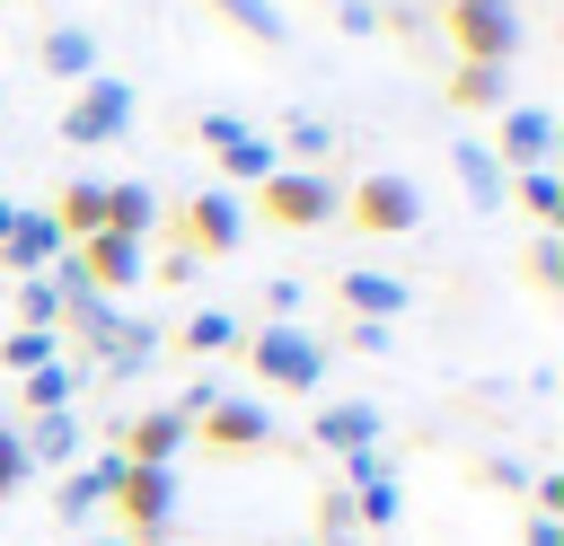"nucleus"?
<instances>
[{
    "label": "nucleus",
    "mask_w": 564,
    "mask_h": 546,
    "mask_svg": "<svg viewBox=\"0 0 564 546\" xmlns=\"http://www.w3.org/2000/svg\"><path fill=\"white\" fill-rule=\"evenodd\" d=\"M238 352H247V370H256L264 387H291V396L326 387V343H317L308 326H256Z\"/></svg>",
    "instance_id": "f257e3e1"
},
{
    "label": "nucleus",
    "mask_w": 564,
    "mask_h": 546,
    "mask_svg": "<svg viewBox=\"0 0 564 546\" xmlns=\"http://www.w3.org/2000/svg\"><path fill=\"white\" fill-rule=\"evenodd\" d=\"M256 194H264V220H282V229H326V220H344V185H335L326 167H273Z\"/></svg>",
    "instance_id": "f03ea898"
},
{
    "label": "nucleus",
    "mask_w": 564,
    "mask_h": 546,
    "mask_svg": "<svg viewBox=\"0 0 564 546\" xmlns=\"http://www.w3.org/2000/svg\"><path fill=\"white\" fill-rule=\"evenodd\" d=\"M344 211H352V229H370V238H405V229H423V194H414V176H397V167L352 176Z\"/></svg>",
    "instance_id": "7ed1b4c3"
},
{
    "label": "nucleus",
    "mask_w": 564,
    "mask_h": 546,
    "mask_svg": "<svg viewBox=\"0 0 564 546\" xmlns=\"http://www.w3.org/2000/svg\"><path fill=\"white\" fill-rule=\"evenodd\" d=\"M115 511H123V546H159L167 520H176V467H132V458H123Z\"/></svg>",
    "instance_id": "20e7f679"
},
{
    "label": "nucleus",
    "mask_w": 564,
    "mask_h": 546,
    "mask_svg": "<svg viewBox=\"0 0 564 546\" xmlns=\"http://www.w3.org/2000/svg\"><path fill=\"white\" fill-rule=\"evenodd\" d=\"M194 440H203V449H220V458H247V449H273V440H282V423H273L256 396H229V387H220V396L194 414Z\"/></svg>",
    "instance_id": "39448f33"
},
{
    "label": "nucleus",
    "mask_w": 564,
    "mask_h": 546,
    "mask_svg": "<svg viewBox=\"0 0 564 546\" xmlns=\"http://www.w3.org/2000/svg\"><path fill=\"white\" fill-rule=\"evenodd\" d=\"M449 35L467 62H502L520 53V0H449Z\"/></svg>",
    "instance_id": "423d86ee"
},
{
    "label": "nucleus",
    "mask_w": 564,
    "mask_h": 546,
    "mask_svg": "<svg viewBox=\"0 0 564 546\" xmlns=\"http://www.w3.org/2000/svg\"><path fill=\"white\" fill-rule=\"evenodd\" d=\"M194 132H203V150L220 159V176H229V185H264V176L282 167V150H273L256 123H238V114H203Z\"/></svg>",
    "instance_id": "0eeeda50"
},
{
    "label": "nucleus",
    "mask_w": 564,
    "mask_h": 546,
    "mask_svg": "<svg viewBox=\"0 0 564 546\" xmlns=\"http://www.w3.org/2000/svg\"><path fill=\"white\" fill-rule=\"evenodd\" d=\"M238 247H247V203L229 185L185 194V255H238Z\"/></svg>",
    "instance_id": "6e6552de"
},
{
    "label": "nucleus",
    "mask_w": 564,
    "mask_h": 546,
    "mask_svg": "<svg viewBox=\"0 0 564 546\" xmlns=\"http://www.w3.org/2000/svg\"><path fill=\"white\" fill-rule=\"evenodd\" d=\"M132 123V79H88L79 97H70V114H62V141L70 150H97V141H115Z\"/></svg>",
    "instance_id": "1a4fd4ad"
},
{
    "label": "nucleus",
    "mask_w": 564,
    "mask_h": 546,
    "mask_svg": "<svg viewBox=\"0 0 564 546\" xmlns=\"http://www.w3.org/2000/svg\"><path fill=\"white\" fill-rule=\"evenodd\" d=\"M194 440V423L176 414V405H141V414H123L115 423V449L132 458V467H176V449Z\"/></svg>",
    "instance_id": "9d476101"
},
{
    "label": "nucleus",
    "mask_w": 564,
    "mask_h": 546,
    "mask_svg": "<svg viewBox=\"0 0 564 546\" xmlns=\"http://www.w3.org/2000/svg\"><path fill=\"white\" fill-rule=\"evenodd\" d=\"M115 484H123V449H97V458L62 467V484H53V511H62V528L97 520V502H115Z\"/></svg>",
    "instance_id": "9b49d317"
},
{
    "label": "nucleus",
    "mask_w": 564,
    "mask_h": 546,
    "mask_svg": "<svg viewBox=\"0 0 564 546\" xmlns=\"http://www.w3.org/2000/svg\"><path fill=\"white\" fill-rule=\"evenodd\" d=\"M494 159H502V176L546 167V159H555V114H546V106H502V123H494Z\"/></svg>",
    "instance_id": "f8f14e48"
},
{
    "label": "nucleus",
    "mask_w": 564,
    "mask_h": 546,
    "mask_svg": "<svg viewBox=\"0 0 564 546\" xmlns=\"http://www.w3.org/2000/svg\"><path fill=\"white\" fill-rule=\"evenodd\" d=\"M70 264L88 273V291H132L150 255H141V238H123V229H97V238H79V247H70Z\"/></svg>",
    "instance_id": "ddd939ff"
},
{
    "label": "nucleus",
    "mask_w": 564,
    "mask_h": 546,
    "mask_svg": "<svg viewBox=\"0 0 564 546\" xmlns=\"http://www.w3.org/2000/svg\"><path fill=\"white\" fill-rule=\"evenodd\" d=\"M344 317H370V326H388V317H405L414 308V282H397V273H379V264H344Z\"/></svg>",
    "instance_id": "4468645a"
},
{
    "label": "nucleus",
    "mask_w": 564,
    "mask_h": 546,
    "mask_svg": "<svg viewBox=\"0 0 564 546\" xmlns=\"http://www.w3.org/2000/svg\"><path fill=\"white\" fill-rule=\"evenodd\" d=\"M53 255H62L53 211H18V220H9V238H0V273H18V282H26V273H44Z\"/></svg>",
    "instance_id": "2eb2a0df"
},
{
    "label": "nucleus",
    "mask_w": 564,
    "mask_h": 546,
    "mask_svg": "<svg viewBox=\"0 0 564 546\" xmlns=\"http://www.w3.org/2000/svg\"><path fill=\"white\" fill-rule=\"evenodd\" d=\"M317 449H335V458H352V449H379V405L370 396H344V405H317Z\"/></svg>",
    "instance_id": "dca6fc26"
},
{
    "label": "nucleus",
    "mask_w": 564,
    "mask_h": 546,
    "mask_svg": "<svg viewBox=\"0 0 564 546\" xmlns=\"http://www.w3.org/2000/svg\"><path fill=\"white\" fill-rule=\"evenodd\" d=\"M18 440H26V467H79V449H88V432H79L70 405H62V414H35Z\"/></svg>",
    "instance_id": "f3484780"
},
{
    "label": "nucleus",
    "mask_w": 564,
    "mask_h": 546,
    "mask_svg": "<svg viewBox=\"0 0 564 546\" xmlns=\"http://www.w3.org/2000/svg\"><path fill=\"white\" fill-rule=\"evenodd\" d=\"M449 167H458V185H467V203H476V211H502V203H511V176H502V159H494L485 141H458V150H449Z\"/></svg>",
    "instance_id": "a211bd4d"
},
{
    "label": "nucleus",
    "mask_w": 564,
    "mask_h": 546,
    "mask_svg": "<svg viewBox=\"0 0 564 546\" xmlns=\"http://www.w3.org/2000/svg\"><path fill=\"white\" fill-rule=\"evenodd\" d=\"M53 229H62V247L97 238V229H106V185H97V176H70V185L53 194Z\"/></svg>",
    "instance_id": "6ab92c4d"
},
{
    "label": "nucleus",
    "mask_w": 564,
    "mask_h": 546,
    "mask_svg": "<svg viewBox=\"0 0 564 546\" xmlns=\"http://www.w3.org/2000/svg\"><path fill=\"white\" fill-rule=\"evenodd\" d=\"M449 106L502 114V106H511V70H502V62H458V70H449Z\"/></svg>",
    "instance_id": "aec40b11"
},
{
    "label": "nucleus",
    "mask_w": 564,
    "mask_h": 546,
    "mask_svg": "<svg viewBox=\"0 0 564 546\" xmlns=\"http://www.w3.org/2000/svg\"><path fill=\"white\" fill-rule=\"evenodd\" d=\"M150 361H159V326H150V317H123V326H115V343L97 352V370H106V379H141Z\"/></svg>",
    "instance_id": "412c9836"
},
{
    "label": "nucleus",
    "mask_w": 564,
    "mask_h": 546,
    "mask_svg": "<svg viewBox=\"0 0 564 546\" xmlns=\"http://www.w3.org/2000/svg\"><path fill=\"white\" fill-rule=\"evenodd\" d=\"M44 70L53 79H97V35L88 26H44Z\"/></svg>",
    "instance_id": "4be33fe9"
},
{
    "label": "nucleus",
    "mask_w": 564,
    "mask_h": 546,
    "mask_svg": "<svg viewBox=\"0 0 564 546\" xmlns=\"http://www.w3.org/2000/svg\"><path fill=\"white\" fill-rule=\"evenodd\" d=\"M79 387H88V361H44V370H26V414H62Z\"/></svg>",
    "instance_id": "5701e85b"
},
{
    "label": "nucleus",
    "mask_w": 564,
    "mask_h": 546,
    "mask_svg": "<svg viewBox=\"0 0 564 546\" xmlns=\"http://www.w3.org/2000/svg\"><path fill=\"white\" fill-rule=\"evenodd\" d=\"M106 229H123V238L150 247V229H159V194H150V185H106Z\"/></svg>",
    "instance_id": "b1692460"
},
{
    "label": "nucleus",
    "mask_w": 564,
    "mask_h": 546,
    "mask_svg": "<svg viewBox=\"0 0 564 546\" xmlns=\"http://www.w3.org/2000/svg\"><path fill=\"white\" fill-rule=\"evenodd\" d=\"M212 18H229L238 35H256V44H291V18L273 9V0H203Z\"/></svg>",
    "instance_id": "393cba45"
},
{
    "label": "nucleus",
    "mask_w": 564,
    "mask_h": 546,
    "mask_svg": "<svg viewBox=\"0 0 564 546\" xmlns=\"http://www.w3.org/2000/svg\"><path fill=\"white\" fill-rule=\"evenodd\" d=\"M511 203H520L538 229H555V220H564V185H555V167H520V176H511Z\"/></svg>",
    "instance_id": "a878e982"
},
{
    "label": "nucleus",
    "mask_w": 564,
    "mask_h": 546,
    "mask_svg": "<svg viewBox=\"0 0 564 546\" xmlns=\"http://www.w3.org/2000/svg\"><path fill=\"white\" fill-rule=\"evenodd\" d=\"M176 343H185V352H203V361H212V352H238V343H247V326H238V317H229V308H194V317H185V335H176Z\"/></svg>",
    "instance_id": "bb28decb"
},
{
    "label": "nucleus",
    "mask_w": 564,
    "mask_h": 546,
    "mask_svg": "<svg viewBox=\"0 0 564 546\" xmlns=\"http://www.w3.org/2000/svg\"><path fill=\"white\" fill-rule=\"evenodd\" d=\"M273 150H291L300 167H326V150H335V132L317 123V114H282V141Z\"/></svg>",
    "instance_id": "cd10ccee"
},
{
    "label": "nucleus",
    "mask_w": 564,
    "mask_h": 546,
    "mask_svg": "<svg viewBox=\"0 0 564 546\" xmlns=\"http://www.w3.org/2000/svg\"><path fill=\"white\" fill-rule=\"evenodd\" d=\"M18 326L62 335V291H53V273H26V282H18Z\"/></svg>",
    "instance_id": "c85d7f7f"
},
{
    "label": "nucleus",
    "mask_w": 564,
    "mask_h": 546,
    "mask_svg": "<svg viewBox=\"0 0 564 546\" xmlns=\"http://www.w3.org/2000/svg\"><path fill=\"white\" fill-rule=\"evenodd\" d=\"M0 361L26 379V370H44V361H62V335H44V326H18V335H0Z\"/></svg>",
    "instance_id": "c756f323"
},
{
    "label": "nucleus",
    "mask_w": 564,
    "mask_h": 546,
    "mask_svg": "<svg viewBox=\"0 0 564 546\" xmlns=\"http://www.w3.org/2000/svg\"><path fill=\"white\" fill-rule=\"evenodd\" d=\"M397 511H405L397 476H370V484H352V520H361V528H397Z\"/></svg>",
    "instance_id": "7c9ffc66"
},
{
    "label": "nucleus",
    "mask_w": 564,
    "mask_h": 546,
    "mask_svg": "<svg viewBox=\"0 0 564 546\" xmlns=\"http://www.w3.org/2000/svg\"><path fill=\"white\" fill-rule=\"evenodd\" d=\"M529 282H538V291H564V238H555V229H538V247H529Z\"/></svg>",
    "instance_id": "2f4dec72"
},
{
    "label": "nucleus",
    "mask_w": 564,
    "mask_h": 546,
    "mask_svg": "<svg viewBox=\"0 0 564 546\" xmlns=\"http://www.w3.org/2000/svg\"><path fill=\"white\" fill-rule=\"evenodd\" d=\"M26 476H35V467H26V440H18L9 423H0V502H9V493H18Z\"/></svg>",
    "instance_id": "473e14b6"
},
{
    "label": "nucleus",
    "mask_w": 564,
    "mask_h": 546,
    "mask_svg": "<svg viewBox=\"0 0 564 546\" xmlns=\"http://www.w3.org/2000/svg\"><path fill=\"white\" fill-rule=\"evenodd\" d=\"M300 299H308V291H300L291 273H273V282H264V308H273V326H291V317H300Z\"/></svg>",
    "instance_id": "72a5a7b5"
},
{
    "label": "nucleus",
    "mask_w": 564,
    "mask_h": 546,
    "mask_svg": "<svg viewBox=\"0 0 564 546\" xmlns=\"http://www.w3.org/2000/svg\"><path fill=\"white\" fill-rule=\"evenodd\" d=\"M476 484H494V493H529V467H520V458H485Z\"/></svg>",
    "instance_id": "f704fd0d"
},
{
    "label": "nucleus",
    "mask_w": 564,
    "mask_h": 546,
    "mask_svg": "<svg viewBox=\"0 0 564 546\" xmlns=\"http://www.w3.org/2000/svg\"><path fill=\"white\" fill-rule=\"evenodd\" d=\"M335 26H344V35H370V26H379V9H370V0H344V9H335Z\"/></svg>",
    "instance_id": "c9c22d12"
},
{
    "label": "nucleus",
    "mask_w": 564,
    "mask_h": 546,
    "mask_svg": "<svg viewBox=\"0 0 564 546\" xmlns=\"http://www.w3.org/2000/svg\"><path fill=\"white\" fill-rule=\"evenodd\" d=\"M344 335H352V352H388V326H370V317H352Z\"/></svg>",
    "instance_id": "e433bc0d"
},
{
    "label": "nucleus",
    "mask_w": 564,
    "mask_h": 546,
    "mask_svg": "<svg viewBox=\"0 0 564 546\" xmlns=\"http://www.w3.org/2000/svg\"><path fill=\"white\" fill-rule=\"evenodd\" d=\"M520 546H564V520H529V537Z\"/></svg>",
    "instance_id": "4c0bfd02"
},
{
    "label": "nucleus",
    "mask_w": 564,
    "mask_h": 546,
    "mask_svg": "<svg viewBox=\"0 0 564 546\" xmlns=\"http://www.w3.org/2000/svg\"><path fill=\"white\" fill-rule=\"evenodd\" d=\"M9 220H18V203H9V194H0V238H9Z\"/></svg>",
    "instance_id": "58836bf2"
},
{
    "label": "nucleus",
    "mask_w": 564,
    "mask_h": 546,
    "mask_svg": "<svg viewBox=\"0 0 564 546\" xmlns=\"http://www.w3.org/2000/svg\"><path fill=\"white\" fill-rule=\"evenodd\" d=\"M88 546H123V537H88Z\"/></svg>",
    "instance_id": "ea45409f"
},
{
    "label": "nucleus",
    "mask_w": 564,
    "mask_h": 546,
    "mask_svg": "<svg viewBox=\"0 0 564 546\" xmlns=\"http://www.w3.org/2000/svg\"><path fill=\"white\" fill-rule=\"evenodd\" d=\"M291 546H308V537H291Z\"/></svg>",
    "instance_id": "a19ab883"
},
{
    "label": "nucleus",
    "mask_w": 564,
    "mask_h": 546,
    "mask_svg": "<svg viewBox=\"0 0 564 546\" xmlns=\"http://www.w3.org/2000/svg\"><path fill=\"white\" fill-rule=\"evenodd\" d=\"M335 9H344V0H335Z\"/></svg>",
    "instance_id": "79ce46f5"
}]
</instances>
